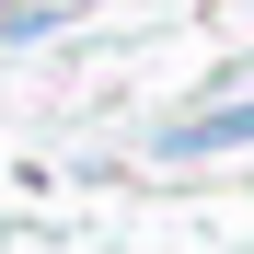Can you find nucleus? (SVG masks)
I'll use <instances>...</instances> for the list:
<instances>
[{"label": "nucleus", "instance_id": "f257e3e1", "mask_svg": "<svg viewBox=\"0 0 254 254\" xmlns=\"http://www.w3.org/2000/svg\"><path fill=\"white\" fill-rule=\"evenodd\" d=\"M220 150H254V93L196 104V116H174V127H162V162H220Z\"/></svg>", "mask_w": 254, "mask_h": 254}]
</instances>
